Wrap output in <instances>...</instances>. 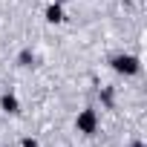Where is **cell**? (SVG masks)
Wrapping results in <instances>:
<instances>
[{"label":"cell","instance_id":"1","mask_svg":"<svg viewBox=\"0 0 147 147\" xmlns=\"http://www.w3.org/2000/svg\"><path fill=\"white\" fill-rule=\"evenodd\" d=\"M110 66L118 72V75H124V78H133V75H138L141 72V61L136 58V55H113L110 58Z\"/></svg>","mask_w":147,"mask_h":147},{"label":"cell","instance_id":"2","mask_svg":"<svg viewBox=\"0 0 147 147\" xmlns=\"http://www.w3.org/2000/svg\"><path fill=\"white\" fill-rule=\"evenodd\" d=\"M75 130H78L81 136H92V133H98V113H95L92 107L81 110V113L75 115Z\"/></svg>","mask_w":147,"mask_h":147},{"label":"cell","instance_id":"3","mask_svg":"<svg viewBox=\"0 0 147 147\" xmlns=\"http://www.w3.org/2000/svg\"><path fill=\"white\" fill-rule=\"evenodd\" d=\"M0 110L9 113V115H18V113H20V101H18V95H15V92H3V95H0Z\"/></svg>","mask_w":147,"mask_h":147},{"label":"cell","instance_id":"4","mask_svg":"<svg viewBox=\"0 0 147 147\" xmlns=\"http://www.w3.org/2000/svg\"><path fill=\"white\" fill-rule=\"evenodd\" d=\"M46 20H49V23H63V20H66V15H63L61 3H52V6H46Z\"/></svg>","mask_w":147,"mask_h":147},{"label":"cell","instance_id":"5","mask_svg":"<svg viewBox=\"0 0 147 147\" xmlns=\"http://www.w3.org/2000/svg\"><path fill=\"white\" fill-rule=\"evenodd\" d=\"M18 63H20V66H35V52H32V49H23V52L18 55Z\"/></svg>","mask_w":147,"mask_h":147},{"label":"cell","instance_id":"6","mask_svg":"<svg viewBox=\"0 0 147 147\" xmlns=\"http://www.w3.org/2000/svg\"><path fill=\"white\" fill-rule=\"evenodd\" d=\"M20 147H40V144H38L35 138H23V141H20Z\"/></svg>","mask_w":147,"mask_h":147},{"label":"cell","instance_id":"7","mask_svg":"<svg viewBox=\"0 0 147 147\" xmlns=\"http://www.w3.org/2000/svg\"><path fill=\"white\" fill-rule=\"evenodd\" d=\"M101 98H104V104H113V92H110V90H104V92H101Z\"/></svg>","mask_w":147,"mask_h":147},{"label":"cell","instance_id":"8","mask_svg":"<svg viewBox=\"0 0 147 147\" xmlns=\"http://www.w3.org/2000/svg\"><path fill=\"white\" fill-rule=\"evenodd\" d=\"M130 147H144V141H133V144H130Z\"/></svg>","mask_w":147,"mask_h":147},{"label":"cell","instance_id":"9","mask_svg":"<svg viewBox=\"0 0 147 147\" xmlns=\"http://www.w3.org/2000/svg\"><path fill=\"white\" fill-rule=\"evenodd\" d=\"M52 3H66V0H52Z\"/></svg>","mask_w":147,"mask_h":147}]
</instances>
